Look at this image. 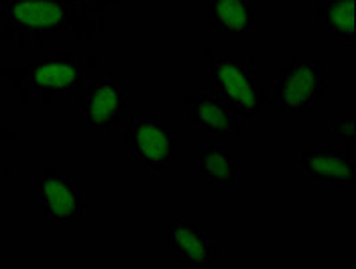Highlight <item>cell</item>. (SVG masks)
Listing matches in <instances>:
<instances>
[{"instance_id": "obj_4", "label": "cell", "mask_w": 356, "mask_h": 269, "mask_svg": "<svg viewBox=\"0 0 356 269\" xmlns=\"http://www.w3.org/2000/svg\"><path fill=\"white\" fill-rule=\"evenodd\" d=\"M300 173L317 189H353L355 154L335 145H305L300 150Z\"/></svg>"}, {"instance_id": "obj_11", "label": "cell", "mask_w": 356, "mask_h": 269, "mask_svg": "<svg viewBox=\"0 0 356 269\" xmlns=\"http://www.w3.org/2000/svg\"><path fill=\"white\" fill-rule=\"evenodd\" d=\"M82 81V70L79 61L52 59L34 63L27 72L31 90H73Z\"/></svg>"}, {"instance_id": "obj_5", "label": "cell", "mask_w": 356, "mask_h": 269, "mask_svg": "<svg viewBox=\"0 0 356 269\" xmlns=\"http://www.w3.org/2000/svg\"><path fill=\"white\" fill-rule=\"evenodd\" d=\"M168 246L171 257L187 268H211L218 261L214 237L202 229L196 218H173L168 225Z\"/></svg>"}, {"instance_id": "obj_3", "label": "cell", "mask_w": 356, "mask_h": 269, "mask_svg": "<svg viewBox=\"0 0 356 269\" xmlns=\"http://www.w3.org/2000/svg\"><path fill=\"white\" fill-rule=\"evenodd\" d=\"M211 74L214 91L237 116L253 118L266 104L253 65L246 59H216Z\"/></svg>"}, {"instance_id": "obj_1", "label": "cell", "mask_w": 356, "mask_h": 269, "mask_svg": "<svg viewBox=\"0 0 356 269\" xmlns=\"http://www.w3.org/2000/svg\"><path fill=\"white\" fill-rule=\"evenodd\" d=\"M326 93V77L317 59L294 58L271 82V102L289 118H308Z\"/></svg>"}, {"instance_id": "obj_10", "label": "cell", "mask_w": 356, "mask_h": 269, "mask_svg": "<svg viewBox=\"0 0 356 269\" xmlns=\"http://www.w3.org/2000/svg\"><path fill=\"white\" fill-rule=\"evenodd\" d=\"M200 180L212 189L239 188L243 180L239 161L221 145H209L200 150Z\"/></svg>"}, {"instance_id": "obj_6", "label": "cell", "mask_w": 356, "mask_h": 269, "mask_svg": "<svg viewBox=\"0 0 356 269\" xmlns=\"http://www.w3.org/2000/svg\"><path fill=\"white\" fill-rule=\"evenodd\" d=\"M81 102L86 127L91 132L114 131L127 111L125 91L111 77H100L91 82Z\"/></svg>"}, {"instance_id": "obj_12", "label": "cell", "mask_w": 356, "mask_h": 269, "mask_svg": "<svg viewBox=\"0 0 356 269\" xmlns=\"http://www.w3.org/2000/svg\"><path fill=\"white\" fill-rule=\"evenodd\" d=\"M211 18L219 33L250 34L255 29V8L250 0H212Z\"/></svg>"}, {"instance_id": "obj_13", "label": "cell", "mask_w": 356, "mask_h": 269, "mask_svg": "<svg viewBox=\"0 0 356 269\" xmlns=\"http://www.w3.org/2000/svg\"><path fill=\"white\" fill-rule=\"evenodd\" d=\"M319 15L324 25L342 38L346 45L355 43V0H324Z\"/></svg>"}, {"instance_id": "obj_14", "label": "cell", "mask_w": 356, "mask_h": 269, "mask_svg": "<svg viewBox=\"0 0 356 269\" xmlns=\"http://www.w3.org/2000/svg\"><path fill=\"white\" fill-rule=\"evenodd\" d=\"M328 136L335 143V147H346L349 152L355 154V118L353 116L333 120L332 125H330Z\"/></svg>"}, {"instance_id": "obj_2", "label": "cell", "mask_w": 356, "mask_h": 269, "mask_svg": "<svg viewBox=\"0 0 356 269\" xmlns=\"http://www.w3.org/2000/svg\"><path fill=\"white\" fill-rule=\"evenodd\" d=\"M130 159L146 172L161 173L175 161V131L161 116H138L125 132Z\"/></svg>"}, {"instance_id": "obj_7", "label": "cell", "mask_w": 356, "mask_h": 269, "mask_svg": "<svg viewBox=\"0 0 356 269\" xmlns=\"http://www.w3.org/2000/svg\"><path fill=\"white\" fill-rule=\"evenodd\" d=\"M6 20L25 33H54L68 22L61 0H11L2 8Z\"/></svg>"}, {"instance_id": "obj_9", "label": "cell", "mask_w": 356, "mask_h": 269, "mask_svg": "<svg viewBox=\"0 0 356 269\" xmlns=\"http://www.w3.org/2000/svg\"><path fill=\"white\" fill-rule=\"evenodd\" d=\"M43 211L50 220H82L86 214L84 193L63 173H47L43 179Z\"/></svg>"}, {"instance_id": "obj_8", "label": "cell", "mask_w": 356, "mask_h": 269, "mask_svg": "<svg viewBox=\"0 0 356 269\" xmlns=\"http://www.w3.org/2000/svg\"><path fill=\"white\" fill-rule=\"evenodd\" d=\"M186 111L187 118L202 132L230 136L239 131L237 115L214 90H203L195 97H187Z\"/></svg>"}]
</instances>
